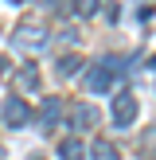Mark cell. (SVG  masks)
<instances>
[{
  "label": "cell",
  "instance_id": "cell-1",
  "mask_svg": "<svg viewBox=\"0 0 156 160\" xmlns=\"http://www.w3.org/2000/svg\"><path fill=\"white\" fill-rule=\"evenodd\" d=\"M47 43H51V35H47V28L35 20V16L20 20L16 31H12V47H20V51H43Z\"/></svg>",
  "mask_w": 156,
  "mask_h": 160
},
{
  "label": "cell",
  "instance_id": "cell-2",
  "mask_svg": "<svg viewBox=\"0 0 156 160\" xmlns=\"http://www.w3.org/2000/svg\"><path fill=\"white\" fill-rule=\"evenodd\" d=\"M121 70H125V67H121L117 59H101V62H94L90 74H86V90H90V94H109Z\"/></svg>",
  "mask_w": 156,
  "mask_h": 160
},
{
  "label": "cell",
  "instance_id": "cell-3",
  "mask_svg": "<svg viewBox=\"0 0 156 160\" xmlns=\"http://www.w3.org/2000/svg\"><path fill=\"white\" fill-rule=\"evenodd\" d=\"M4 125H8V129H23V125H31V106L20 98V94H12V98L4 102Z\"/></svg>",
  "mask_w": 156,
  "mask_h": 160
},
{
  "label": "cell",
  "instance_id": "cell-4",
  "mask_svg": "<svg viewBox=\"0 0 156 160\" xmlns=\"http://www.w3.org/2000/svg\"><path fill=\"white\" fill-rule=\"evenodd\" d=\"M133 121H137V98H133L129 90H121L113 98V125L117 129H129Z\"/></svg>",
  "mask_w": 156,
  "mask_h": 160
},
{
  "label": "cell",
  "instance_id": "cell-5",
  "mask_svg": "<svg viewBox=\"0 0 156 160\" xmlns=\"http://www.w3.org/2000/svg\"><path fill=\"white\" fill-rule=\"evenodd\" d=\"M98 121H101V113L90 106V102H82V106L70 109V125H74V129H94Z\"/></svg>",
  "mask_w": 156,
  "mask_h": 160
},
{
  "label": "cell",
  "instance_id": "cell-6",
  "mask_svg": "<svg viewBox=\"0 0 156 160\" xmlns=\"http://www.w3.org/2000/svg\"><path fill=\"white\" fill-rule=\"evenodd\" d=\"M35 86H39V70H35V62H23L20 74H16V94H35Z\"/></svg>",
  "mask_w": 156,
  "mask_h": 160
},
{
  "label": "cell",
  "instance_id": "cell-7",
  "mask_svg": "<svg viewBox=\"0 0 156 160\" xmlns=\"http://www.w3.org/2000/svg\"><path fill=\"white\" fill-rule=\"evenodd\" d=\"M59 117H62V98H47L43 106H39V121H43V129L59 125Z\"/></svg>",
  "mask_w": 156,
  "mask_h": 160
},
{
  "label": "cell",
  "instance_id": "cell-8",
  "mask_svg": "<svg viewBox=\"0 0 156 160\" xmlns=\"http://www.w3.org/2000/svg\"><path fill=\"white\" fill-rule=\"evenodd\" d=\"M59 160H86V145H82L78 137L59 141Z\"/></svg>",
  "mask_w": 156,
  "mask_h": 160
},
{
  "label": "cell",
  "instance_id": "cell-9",
  "mask_svg": "<svg viewBox=\"0 0 156 160\" xmlns=\"http://www.w3.org/2000/svg\"><path fill=\"white\" fill-rule=\"evenodd\" d=\"M137 148H140V156H144V160H156V125H148V129L140 133Z\"/></svg>",
  "mask_w": 156,
  "mask_h": 160
},
{
  "label": "cell",
  "instance_id": "cell-10",
  "mask_svg": "<svg viewBox=\"0 0 156 160\" xmlns=\"http://www.w3.org/2000/svg\"><path fill=\"white\" fill-rule=\"evenodd\" d=\"M90 160H117V145H109L105 137H98L90 145Z\"/></svg>",
  "mask_w": 156,
  "mask_h": 160
},
{
  "label": "cell",
  "instance_id": "cell-11",
  "mask_svg": "<svg viewBox=\"0 0 156 160\" xmlns=\"http://www.w3.org/2000/svg\"><path fill=\"white\" fill-rule=\"evenodd\" d=\"M78 67H82V59H78V55H62V59H59V67H55V70H59L62 78H70V74H74Z\"/></svg>",
  "mask_w": 156,
  "mask_h": 160
},
{
  "label": "cell",
  "instance_id": "cell-12",
  "mask_svg": "<svg viewBox=\"0 0 156 160\" xmlns=\"http://www.w3.org/2000/svg\"><path fill=\"white\" fill-rule=\"evenodd\" d=\"M98 4H101V0H70V8H74L78 16H94V12H98Z\"/></svg>",
  "mask_w": 156,
  "mask_h": 160
},
{
  "label": "cell",
  "instance_id": "cell-13",
  "mask_svg": "<svg viewBox=\"0 0 156 160\" xmlns=\"http://www.w3.org/2000/svg\"><path fill=\"white\" fill-rule=\"evenodd\" d=\"M137 20H140V23L152 20V4H140V8H137Z\"/></svg>",
  "mask_w": 156,
  "mask_h": 160
},
{
  "label": "cell",
  "instance_id": "cell-14",
  "mask_svg": "<svg viewBox=\"0 0 156 160\" xmlns=\"http://www.w3.org/2000/svg\"><path fill=\"white\" fill-rule=\"evenodd\" d=\"M148 67H152V70H156V55H152V59H148Z\"/></svg>",
  "mask_w": 156,
  "mask_h": 160
},
{
  "label": "cell",
  "instance_id": "cell-15",
  "mask_svg": "<svg viewBox=\"0 0 156 160\" xmlns=\"http://www.w3.org/2000/svg\"><path fill=\"white\" fill-rule=\"evenodd\" d=\"M31 160H39V156H31Z\"/></svg>",
  "mask_w": 156,
  "mask_h": 160
}]
</instances>
